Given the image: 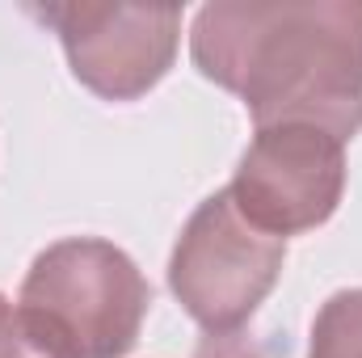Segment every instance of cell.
I'll use <instances>...</instances> for the list:
<instances>
[{"instance_id": "6", "label": "cell", "mask_w": 362, "mask_h": 358, "mask_svg": "<svg viewBox=\"0 0 362 358\" xmlns=\"http://www.w3.org/2000/svg\"><path fill=\"white\" fill-rule=\"evenodd\" d=\"M308 358H362V287H346L320 304Z\"/></svg>"}, {"instance_id": "3", "label": "cell", "mask_w": 362, "mask_h": 358, "mask_svg": "<svg viewBox=\"0 0 362 358\" xmlns=\"http://www.w3.org/2000/svg\"><path fill=\"white\" fill-rule=\"evenodd\" d=\"M282 258L286 241L253 228L232 194L215 190L181 228L169 258V287L206 337H232L266 304Z\"/></svg>"}, {"instance_id": "1", "label": "cell", "mask_w": 362, "mask_h": 358, "mask_svg": "<svg viewBox=\"0 0 362 358\" xmlns=\"http://www.w3.org/2000/svg\"><path fill=\"white\" fill-rule=\"evenodd\" d=\"M189 55L257 127L312 122L341 144L362 131V0H215Z\"/></svg>"}, {"instance_id": "7", "label": "cell", "mask_w": 362, "mask_h": 358, "mask_svg": "<svg viewBox=\"0 0 362 358\" xmlns=\"http://www.w3.org/2000/svg\"><path fill=\"white\" fill-rule=\"evenodd\" d=\"M0 358H51L21 325L17 304H8L4 295H0Z\"/></svg>"}, {"instance_id": "2", "label": "cell", "mask_w": 362, "mask_h": 358, "mask_svg": "<svg viewBox=\"0 0 362 358\" xmlns=\"http://www.w3.org/2000/svg\"><path fill=\"white\" fill-rule=\"evenodd\" d=\"M152 287L101 236H68L34 258L17 312L51 358H127L139 342Z\"/></svg>"}, {"instance_id": "4", "label": "cell", "mask_w": 362, "mask_h": 358, "mask_svg": "<svg viewBox=\"0 0 362 358\" xmlns=\"http://www.w3.org/2000/svg\"><path fill=\"white\" fill-rule=\"evenodd\" d=\"M30 17L51 25L68 51L72 76L101 101H139L152 93L177 59V4H30Z\"/></svg>"}, {"instance_id": "8", "label": "cell", "mask_w": 362, "mask_h": 358, "mask_svg": "<svg viewBox=\"0 0 362 358\" xmlns=\"http://www.w3.org/2000/svg\"><path fill=\"white\" fill-rule=\"evenodd\" d=\"M194 358H266V354H262V346L249 342L245 333H232V337H206Z\"/></svg>"}, {"instance_id": "5", "label": "cell", "mask_w": 362, "mask_h": 358, "mask_svg": "<svg viewBox=\"0 0 362 358\" xmlns=\"http://www.w3.org/2000/svg\"><path fill=\"white\" fill-rule=\"evenodd\" d=\"M228 194L253 228L278 241L312 232L346 194V144L312 122L257 127Z\"/></svg>"}]
</instances>
